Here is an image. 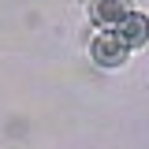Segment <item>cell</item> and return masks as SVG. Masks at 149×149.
<instances>
[{"mask_svg": "<svg viewBox=\"0 0 149 149\" xmlns=\"http://www.w3.org/2000/svg\"><path fill=\"white\" fill-rule=\"evenodd\" d=\"M93 60L101 63V67H119L123 60H127V45L116 37V30H108V34H97L93 37Z\"/></svg>", "mask_w": 149, "mask_h": 149, "instance_id": "1", "label": "cell"}, {"mask_svg": "<svg viewBox=\"0 0 149 149\" xmlns=\"http://www.w3.org/2000/svg\"><path fill=\"white\" fill-rule=\"evenodd\" d=\"M90 15L101 26H119L130 15V0H90Z\"/></svg>", "mask_w": 149, "mask_h": 149, "instance_id": "2", "label": "cell"}, {"mask_svg": "<svg viewBox=\"0 0 149 149\" xmlns=\"http://www.w3.org/2000/svg\"><path fill=\"white\" fill-rule=\"evenodd\" d=\"M116 37L127 45V49H138V45H146L149 41V19L138 15V11H130L119 26H116Z\"/></svg>", "mask_w": 149, "mask_h": 149, "instance_id": "3", "label": "cell"}]
</instances>
